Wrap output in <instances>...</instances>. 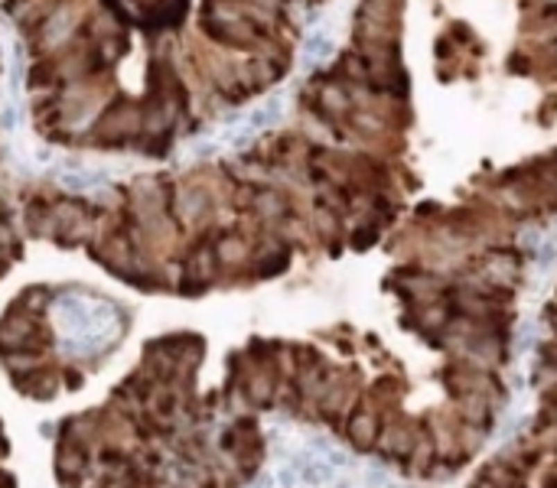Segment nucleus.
<instances>
[{
    "label": "nucleus",
    "instance_id": "nucleus-2",
    "mask_svg": "<svg viewBox=\"0 0 557 488\" xmlns=\"http://www.w3.org/2000/svg\"><path fill=\"white\" fill-rule=\"evenodd\" d=\"M349 453L326 439H310L303 446H293L287 456L277 462L274 478L280 488H329L343 469H349Z\"/></svg>",
    "mask_w": 557,
    "mask_h": 488
},
{
    "label": "nucleus",
    "instance_id": "nucleus-1",
    "mask_svg": "<svg viewBox=\"0 0 557 488\" xmlns=\"http://www.w3.org/2000/svg\"><path fill=\"white\" fill-rule=\"evenodd\" d=\"M49 322L59 355L78 361L108 355L124 336V313L88 290H62L49 306Z\"/></svg>",
    "mask_w": 557,
    "mask_h": 488
},
{
    "label": "nucleus",
    "instance_id": "nucleus-3",
    "mask_svg": "<svg viewBox=\"0 0 557 488\" xmlns=\"http://www.w3.org/2000/svg\"><path fill=\"white\" fill-rule=\"evenodd\" d=\"M251 488H280V485H277V478H274V472H264L257 482H251Z\"/></svg>",
    "mask_w": 557,
    "mask_h": 488
}]
</instances>
